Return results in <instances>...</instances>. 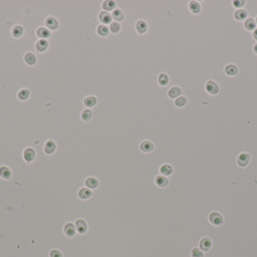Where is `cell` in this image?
<instances>
[{
  "label": "cell",
  "instance_id": "cell-1",
  "mask_svg": "<svg viewBox=\"0 0 257 257\" xmlns=\"http://www.w3.org/2000/svg\"><path fill=\"white\" fill-rule=\"evenodd\" d=\"M154 182H155L156 186H158L159 188H162V189H164V188H167V187H168V186H171V185H170V180H169V178H168V177H165V176L161 175V174H159V175H157L156 177ZM173 187H174V186H173ZM174 188H176V187H174Z\"/></svg>",
  "mask_w": 257,
  "mask_h": 257
},
{
  "label": "cell",
  "instance_id": "cell-2",
  "mask_svg": "<svg viewBox=\"0 0 257 257\" xmlns=\"http://www.w3.org/2000/svg\"><path fill=\"white\" fill-rule=\"evenodd\" d=\"M74 226H75L77 233L79 235L86 234L88 230L87 223L83 219H77L74 222Z\"/></svg>",
  "mask_w": 257,
  "mask_h": 257
},
{
  "label": "cell",
  "instance_id": "cell-3",
  "mask_svg": "<svg viewBox=\"0 0 257 257\" xmlns=\"http://www.w3.org/2000/svg\"><path fill=\"white\" fill-rule=\"evenodd\" d=\"M63 232L67 238H74L77 234L74 223L69 222L63 226Z\"/></svg>",
  "mask_w": 257,
  "mask_h": 257
},
{
  "label": "cell",
  "instance_id": "cell-4",
  "mask_svg": "<svg viewBox=\"0 0 257 257\" xmlns=\"http://www.w3.org/2000/svg\"><path fill=\"white\" fill-rule=\"evenodd\" d=\"M139 149L144 153H150L155 149V145L153 142L148 139L143 140L139 145Z\"/></svg>",
  "mask_w": 257,
  "mask_h": 257
},
{
  "label": "cell",
  "instance_id": "cell-5",
  "mask_svg": "<svg viewBox=\"0 0 257 257\" xmlns=\"http://www.w3.org/2000/svg\"><path fill=\"white\" fill-rule=\"evenodd\" d=\"M208 220H209V222L212 225L218 226L223 224V216L220 214H219L218 212L213 211V212L210 213L209 216H208Z\"/></svg>",
  "mask_w": 257,
  "mask_h": 257
},
{
  "label": "cell",
  "instance_id": "cell-6",
  "mask_svg": "<svg viewBox=\"0 0 257 257\" xmlns=\"http://www.w3.org/2000/svg\"><path fill=\"white\" fill-rule=\"evenodd\" d=\"M93 195V190L88 189L86 187H82L77 192V197L82 201H87L90 199Z\"/></svg>",
  "mask_w": 257,
  "mask_h": 257
},
{
  "label": "cell",
  "instance_id": "cell-7",
  "mask_svg": "<svg viewBox=\"0 0 257 257\" xmlns=\"http://www.w3.org/2000/svg\"><path fill=\"white\" fill-rule=\"evenodd\" d=\"M84 186L91 190H96L99 187V181L95 177H89L85 180Z\"/></svg>",
  "mask_w": 257,
  "mask_h": 257
},
{
  "label": "cell",
  "instance_id": "cell-8",
  "mask_svg": "<svg viewBox=\"0 0 257 257\" xmlns=\"http://www.w3.org/2000/svg\"><path fill=\"white\" fill-rule=\"evenodd\" d=\"M211 246H212V241L210 238L204 237L199 241V247L203 252H208L211 248Z\"/></svg>",
  "mask_w": 257,
  "mask_h": 257
},
{
  "label": "cell",
  "instance_id": "cell-9",
  "mask_svg": "<svg viewBox=\"0 0 257 257\" xmlns=\"http://www.w3.org/2000/svg\"><path fill=\"white\" fill-rule=\"evenodd\" d=\"M205 88H206L207 91L211 94H216L218 93L219 90H220L218 85L214 81H208L205 85Z\"/></svg>",
  "mask_w": 257,
  "mask_h": 257
},
{
  "label": "cell",
  "instance_id": "cell-10",
  "mask_svg": "<svg viewBox=\"0 0 257 257\" xmlns=\"http://www.w3.org/2000/svg\"><path fill=\"white\" fill-rule=\"evenodd\" d=\"M57 149V145H56L55 142L52 139H49L46 142L44 146V150L47 155H52Z\"/></svg>",
  "mask_w": 257,
  "mask_h": 257
},
{
  "label": "cell",
  "instance_id": "cell-11",
  "mask_svg": "<svg viewBox=\"0 0 257 257\" xmlns=\"http://www.w3.org/2000/svg\"><path fill=\"white\" fill-rule=\"evenodd\" d=\"M250 161V155L247 153H242L238 158V164L240 167H245Z\"/></svg>",
  "mask_w": 257,
  "mask_h": 257
},
{
  "label": "cell",
  "instance_id": "cell-12",
  "mask_svg": "<svg viewBox=\"0 0 257 257\" xmlns=\"http://www.w3.org/2000/svg\"><path fill=\"white\" fill-rule=\"evenodd\" d=\"M36 155V152L33 150L32 148H27L25 149L24 152H23V158L26 160L27 162H30L33 161Z\"/></svg>",
  "mask_w": 257,
  "mask_h": 257
},
{
  "label": "cell",
  "instance_id": "cell-13",
  "mask_svg": "<svg viewBox=\"0 0 257 257\" xmlns=\"http://www.w3.org/2000/svg\"><path fill=\"white\" fill-rule=\"evenodd\" d=\"M99 17L100 21L102 22V23H105V24L110 23L111 22V20H112V17H111V14H110L108 11H101V12L99 13Z\"/></svg>",
  "mask_w": 257,
  "mask_h": 257
},
{
  "label": "cell",
  "instance_id": "cell-14",
  "mask_svg": "<svg viewBox=\"0 0 257 257\" xmlns=\"http://www.w3.org/2000/svg\"><path fill=\"white\" fill-rule=\"evenodd\" d=\"M45 24L51 30H56L59 26L58 22L56 20L54 17H48V18L45 20Z\"/></svg>",
  "mask_w": 257,
  "mask_h": 257
},
{
  "label": "cell",
  "instance_id": "cell-15",
  "mask_svg": "<svg viewBox=\"0 0 257 257\" xmlns=\"http://www.w3.org/2000/svg\"><path fill=\"white\" fill-rule=\"evenodd\" d=\"M136 27L137 32L140 34H143L147 30V25L146 22L144 21V20H139L136 23Z\"/></svg>",
  "mask_w": 257,
  "mask_h": 257
},
{
  "label": "cell",
  "instance_id": "cell-16",
  "mask_svg": "<svg viewBox=\"0 0 257 257\" xmlns=\"http://www.w3.org/2000/svg\"><path fill=\"white\" fill-rule=\"evenodd\" d=\"M36 47L37 51H39V52L45 51L48 47V41H46L45 39H41V40L38 41L37 43H36Z\"/></svg>",
  "mask_w": 257,
  "mask_h": 257
},
{
  "label": "cell",
  "instance_id": "cell-17",
  "mask_svg": "<svg viewBox=\"0 0 257 257\" xmlns=\"http://www.w3.org/2000/svg\"><path fill=\"white\" fill-rule=\"evenodd\" d=\"M92 117V112H91L90 109H83V111H82L81 114H80V118H81V119L83 120V121H85V122H88V121H90Z\"/></svg>",
  "mask_w": 257,
  "mask_h": 257
},
{
  "label": "cell",
  "instance_id": "cell-18",
  "mask_svg": "<svg viewBox=\"0 0 257 257\" xmlns=\"http://www.w3.org/2000/svg\"><path fill=\"white\" fill-rule=\"evenodd\" d=\"M238 67L235 65H233V64H229V65H227L225 68V72L229 76H235L238 73Z\"/></svg>",
  "mask_w": 257,
  "mask_h": 257
},
{
  "label": "cell",
  "instance_id": "cell-19",
  "mask_svg": "<svg viewBox=\"0 0 257 257\" xmlns=\"http://www.w3.org/2000/svg\"><path fill=\"white\" fill-rule=\"evenodd\" d=\"M116 8V2L112 0H107L102 4V8L105 11H111Z\"/></svg>",
  "mask_w": 257,
  "mask_h": 257
},
{
  "label": "cell",
  "instance_id": "cell-20",
  "mask_svg": "<svg viewBox=\"0 0 257 257\" xmlns=\"http://www.w3.org/2000/svg\"><path fill=\"white\" fill-rule=\"evenodd\" d=\"M37 35L39 37L42 38V39H46L51 36V33L49 30L45 27H40L37 30Z\"/></svg>",
  "mask_w": 257,
  "mask_h": 257
},
{
  "label": "cell",
  "instance_id": "cell-21",
  "mask_svg": "<svg viewBox=\"0 0 257 257\" xmlns=\"http://www.w3.org/2000/svg\"><path fill=\"white\" fill-rule=\"evenodd\" d=\"M97 103V99L95 97H87L83 100V103L87 107H93Z\"/></svg>",
  "mask_w": 257,
  "mask_h": 257
},
{
  "label": "cell",
  "instance_id": "cell-22",
  "mask_svg": "<svg viewBox=\"0 0 257 257\" xmlns=\"http://www.w3.org/2000/svg\"><path fill=\"white\" fill-rule=\"evenodd\" d=\"M189 7L190 11L194 14H198L199 13L201 10V6L199 5V3L196 1H192V2H189Z\"/></svg>",
  "mask_w": 257,
  "mask_h": 257
},
{
  "label": "cell",
  "instance_id": "cell-23",
  "mask_svg": "<svg viewBox=\"0 0 257 257\" xmlns=\"http://www.w3.org/2000/svg\"><path fill=\"white\" fill-rule=\"evenodd\" d=\"M181 94V90L179 87H173L171 89H169L168 92V96L171 98H176L178 97Z\"/></svg>",
  "mask_w": 257,
  "mask_h": 257
},
{
  "label": "cell",
  "instance_id": "cell-24",
  "mask_svg": "<svg viewBox=\"0 0 257 257\" xmlns=\"http://www.w3.org/2000/svg\"><path fill=\"white\" fill-rule=\"evenodd\" d=\"M111 16H112L113 19H114L116 21H122V20H123V18H124V14H123V13L122 12L120 9H118V8H117V9L114 10V11H112Z\"/></svg>",
  "mask_w": 257,
  "mask_h": 257
},
{
  "label": "cell",
  "instance_id": "cell-25",
  "mask_svg": "<svg viewBox=\"0 0 257 257\" xmlns=\"http://www.w3.org/2000/svg\"><path fill=\"white\" fill-rule=\"evenodd\" d=\"M191 257H205L204 252L199 247H195L192 248L190 251Z\"/></svg>",
  "mask_w": 257,
  "mask_h": 257
},
{
  "label": "cell",
  "instance_id": "cell-26",
  "mask_svg": "<svg viewBox=\"0 0 257 257\" xmlns=\"http://www.w3.org/2000/svg\"><path fill=\"white\" fill-rule=\"evenodd\" d=\"M159 84L162 86H165L169 82V78L165 73H160L158 77Z\"/></svg>",
  "mask_w": 257,
  "mask_h": 257
},
{
  "label": "cell",
  "instance_id": "cell-27",
  "mask_svg": "<svg viewBox=\"0 0 257 257\" xmlns=\"http://www.w3.org/2000/svg\"><path fill=\"white\" fill-rule=\"evenodd\" d=\"M24 59L26 64L29 65H33L36 62V57L32 53H26Z\"/></svg>",
  "mask_w": 257,
  "mask_h": 257
},
{
  "label": "cell",
  "instance_id": "cell-28",
  "mask_svg": "<svg viewBox=\"0 0 257 257\" xmlns=\"http://www.w3.org/2000/svg\"><path fill=\"white\" fill-rule=\"evenodd\" d=\"M11 175V173L9 169L7 167H0V176L3 179H9Z\"/></svg>",
  "mask_w": 257,
  "mask_h": 257
},
{
  "label": "cell",
  "instance_id": "cell-29",
  "mask_svg": "<svg viewBox=\"0 0 257 257\" xmlns=\"http://www.w3.org/2000/svg\"><path fill=\"white\" fill-rule=\"evenodd\" d=\"M247 13L244 9L238 10V11H236L235 13V17L236 20H244L247 17Z\"/></svg>",
  "mask_w": 257,
  "mask_h": 257
},
{
  "label": "cell",
  "instance_id": "cell-30",
  "mask_svg": "<svg viewBox=\"0 0 257 257\" xmlns=\"http://www.w3.org/2000/svg\"><path fill=\"white\" fill-rule=\"evenodd\" d=\"M97 33L101 36H107L109 33V29L106 26L99 25L97 27Z\"/></svg>",
  "mask_w": 257,
  "mask_h": 257
},
{
  "label": "cell",
  "instance_id": "cell-31",
  "mask_svg": "<svg viewBox=\"0 0 257 257\" xmlns=\"http://www.w3.org/2000/svg\"><path fill=\"white\" fill-rule=\"evenodd\" d=\"M244 26L246 27L247 30H253L256 28V22L254 21L253 19L249 18L246 20L244 23Z\"/></svg>",
  "mask_w": 257,
  "mask_h": 257
},
{
  "label": "cell",
  "instance_id": "cell-32",
  "mask_svg": "<svg viewBox=\"0 0 257 257\" xmlns=\"http://www.w3.org/2000/svg\"><path fill=\"white\" fill-rule=\"evenodd\" d=\"M186 98L183 96L178 97L177 99L174 101V104L177 106V107H182L183 106L186 105Z\"/></svg>",
  "mask_w": 257,
  "mask_h": 257
},
{
  "label": "cell",
  "instance_id": "cell-33",
  "mask_svg": "<svg viewBox=\"0 0 257 257\" xmlns=\"http://www.w3.org/2000/svg\"><path fill=\"white\" fill-rule=\"evenodd\" d=\"M23 27L20 26H15L12 30V35L14 37H20L23 33Z\"/></svg>",
  "mask_w": 257,
  "mask_h": 257
},
{
  "label": "cell",
  "instance_id": "cell-34",
  "mask_svg": "<svg viewBox=\"0 0 257 257\" xmlns=\"http://www.w3.org/2000/svg\"><path fill=\"white\" fill-rule=\"evenodd\" d=\"M110 30L113 33H117L120 30V24L118 22H112L110 25Z\"/></svg>",
  "mask_w": 257,
  "mask_h": 257
},
{
  "label": "cell",
  "instance_id": "cell-35",
  "mask_svg": "<svg viewBox=\"0 0 257 257\" xmlns=\"http://www.w3.org/2000/svg\"><path fill=\"white\" fill-rule=\"evenodd\" d=\"M50 257H63V253L57 249H52L49 252Z\"/></svg>",
  "mask_w": 257,
  "mask_h": 257
},
{
  "label": "cell",
  "instance_id": "cell-36",
  "mask_svg": "<svg viewBox=\"0 0 257 257\" xmlns=\"http://www.w3.org/2000/svg\"><path fill=\"white\" fill-rule=\"evenodd\" d=\"M29 92L27 90L23 89V90L19 91L18 98L20 100H24L27 99L28 97H29Z\"/></svg>",
  "mask_w": 257,
  "mask_h": 257
},
{
  "label": "cell",
  "instance_id": "cell-37",
  "mask_svg": "<svg viewBox=\"0 0 257 257\" xmlns=\"http://www.w3.org/2000/svg\"><path fill=\"white\" fill-rule=\"evenodd\" d=\"M244 1H234L233 2V5H234L235 7H236V8H240V7H242L244 5Z\"/></svg>",
  "mask_w": 257,
  "mask_h": 257
},
{
  "label": "cell",
  "instance_id": "cell-38",
  "mask_svg": "<svg viewBox=\"0 0 257 257\" xmlns=\"http://www.w3.org/2000/svg\"><path fill=\"white\" fill-rule=\"evenodd\" d=\"M253 38L256 39V40H257V29H256L255 30H254L253 33Z\"/></svg>",
  "mask_w": 257,
  "mask_h": 257
},
{
  "label": "cell",
  "instance_id": "cell-39",
  "mask_svg": "<svg viewBox=\"0 0 257 257\" xmlns=\"http://www.w3.org/2000/svg\"><path fill=\"white\" fill-rule=\"evenodd\" d=\"M253 51L256 54H257V44H256L253 47Z\"/></svg>",
  "mask_w": 257,
  "mask_h": 257
},
{
  "label": "cell",
  "instance_id": "cell-40",
  "mask_svg": "<svg viewBox=\"0 0 257 257\" xmlns=\"http://www.w3.org/2000/svg\"><path fill=\"white\" fill-rule=\"evenodd\" d=\"M256 23H257V17H256Z\"/></svg>",
  "mask_w": 257,
  "mask_h": 257
}]
</instances>
